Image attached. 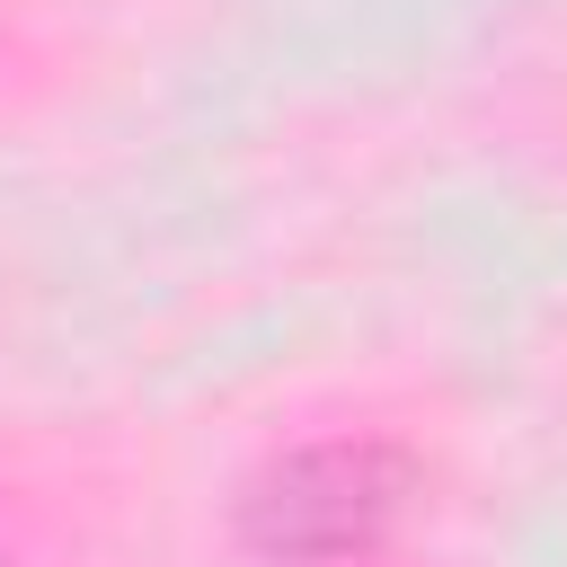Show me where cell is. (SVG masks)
Listing matches in <instances>:
<instances>
[{
	"label": "cell",
	"mask_w": 567,
	"mask_h": 567,
	"mask_svg": "<svg viewBox=\"0 0 567 567\" xmlns=\"http://www.w3.org/2000/svg\"><path fill=\"white\" fill-rule=\"evenodd\" d=\"M408 514V470L372 443H319L292 452L266 487H257V532L284 558H363L390 540V523Z\"/></svg>",
	"instance_id": "cell-1"
}]
</instances>
